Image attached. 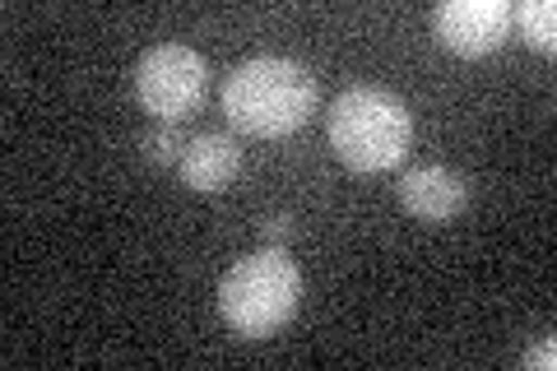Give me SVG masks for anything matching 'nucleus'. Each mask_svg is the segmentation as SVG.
I'll return each instance as SVG.
<instances>
[{
    "instance_id": "obj_1",
    "label": "nucleus",
    "mask_w": 557,
    "mask_h": 371,
    "mask_svg": "<svg viewBox=\"0 0 557 371\" xmlns=\"http://www.w3.org/2000/svg\"><path fill=\"white\" fill-rule=\"evenodd\" d=\"M317 102H321V79L298 57H274V51L247 57L223 79V116L242 135L256 139H284L302 131L317 116Z\"/></svg>"
},
{
    "instance_id": "obj_9",
    "label": "nucleus",
    "mask_w": 557,
    "mask_h": 371,
    "mask_svg": "<svg viewBox=\"0 0 557 371\" xmlns=\"http://www.w3.org/2000/svg\"><path fill=\"white\" fill-rule=\"evenodd\" d=\"M186 139L190 135H182L177 121H153V126L139 135V153H145V163H153V168H177Z\"/></svg>"
},
{
    "instance_id": "obj_5",
    "label": "nucleus",
    "mask_w": 557,
    "mask_h": 371,
    "mask_svg": "<svg viewBox=\"0 0 557 371\" xmlns=\"http://www.w3.org/2000/svg\"><path fill=\"white\" fill-rule=\"evenodd\" d=\"M428 24L450 57H493L511 38V0H442Z\"/></svg>"
},
{
    "instance_id": "obj_6",
    "label": "nucleus",
    "mask_w": 557,
    "mask_h": 371,
    "mask_svg": "<svg viewBox=\"0 0 557 371\" xmlns=\"http://www.w3.org/2000/svg\"><path fill=\"white\" fill-rule=\"evenodd\" d=\"M395 200L418 223H450L474 205V182L446 163H418L409 172H399Z\"/></svg>"
},
{
    "instance_id": "obj_3",
    "label": "nucleus",
    "mask_w": 557,
    "mask_h": 371,
    "mask_svg": "<svg viewBox=\"0 0 557 371\" xmlns=\"http://www.w3.org/2000/svg\"><path fill=\"white\" fill-rule=\"evenodd\" d=\"M302 302V270L284 246H265L228 264L219 279V316L242 339H270L284 330Z\"/></svg>"
},
{
    "instance_id": "obj_7",
    "label": "nucleus",
    "mask_w": 557,
    "mask_h": 371,
    "mask_svg": "<svg viewBox=\"0 0 557 371\" xmlns=\"http://www.w3.org/2000/svg\"><path fill=\"white\" fill-rule=\"evenodd\" d=\"M242 168H247L242 139L228 135V131H205V135L186 139L177 176H182L186 190H196V196H219V190H228L237 182Z\"/></svg>"
},
{
    "instance_id": "obj_4",
    "label": "nucleus",
    "mask_w": 557,
    "mask_h": 371,
    "mask_svg": "<svg viewBox=\"0 0 557 371\" xmlns=\"http://www.w3.org/2000/svg\"><path fill=\"white\" fill-rule=\"evenodd\" d=\"M131 88L135 102L145 108L153 121H182L200 112V102L209 94V61L205 51L186 47V42H159L131 70Z\"/></svg>"
},
{
    "instance_id": "obj_10",
    "label": "nucleus",
    "mask_w": 557,
    "mask_h": 371,
    "mask_svg": "<svg viewBox=\"0 0 557 371\" xmlns=\"http://www.w3.org/2000/svg\"><path fill=\"white\" fill-rule=\"evenodd\" d=\"M260 237H265L270 246H288V237H293V214H265V219H260Z\"/></svg>"
},
{
    "instance_id": "obj_8",
    "label": "nucleus",
    "mask_w": 557,
    "mask_h": 371,
    "mask_svg": "<svg viewBox=\"0 0 557 371\" xmlns=\"http://www.w3.org/2000/svg\"><path fill=\"white\" fill-rule=\"evenodd\" d=\"M511 28H520L525 47L544 51V57L557 51V5L553 0H520V5H511Z\"/></svg>"
},
{
    "instance_id": "obj_2",
    "label": "nucleus",
    "mask_w": 557,
    "mask_h": 371,
    "mask_svg": "<svg viewBox=\"0 0 557 371\" xmlns=\"http://www.w3.org/2000/svg\"><path fill=\"white\" fill-rule=\"evenodd\" d=\"M325 139L348 172H391L413 145V112L386 84H354L330 102Z\"/></svg>"
},
{
    "instance_id": "obj_11",
    "label": "nucleus",
    "mask_w": 557,
    "mask_h": 371,
    "mask_svg": "<svg viewBox=\"0 0 557 371\" xmlns=\"http://www.w3.org/2000/svg\"><path fill=\"white\" fill-rule=\"evenodd\" d=\"M520 367H530V371H553V367H557V344H553V334H548L544 344L525 348V358H520Z\"/></svg>"
}]
</instances>
